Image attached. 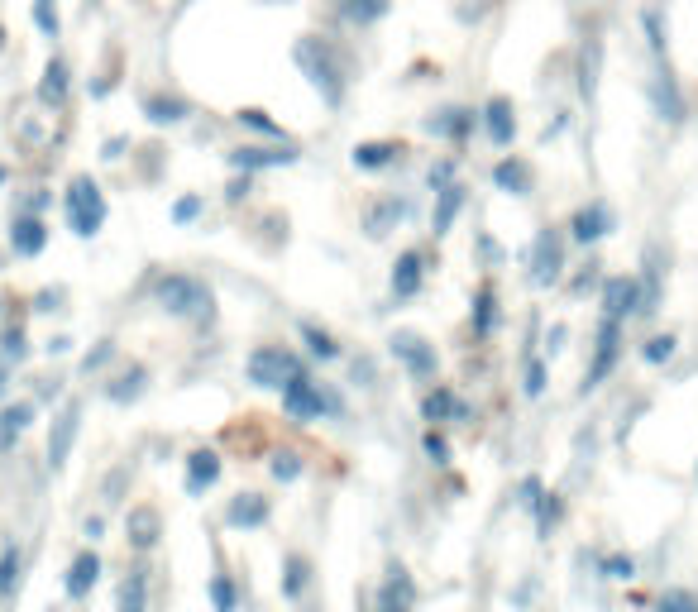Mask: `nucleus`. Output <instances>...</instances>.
Returning a JSON list of instances; mask_svg holds the SVG:
<instances>
[{
  "mask_svg": "<svg viewBox=\"0 0 698 612\" xmlns=\"http://www.w3.org/2000/svg\"><path fill=\"white\" fill-rule=\"evenodd\" d=\"M421 450H426V455L436 459V464H450V455H455V450H450V440L440 436L436 426H431V431H426V436H421Z\"/></svg>",
  "mask_w": 698,
  "mask_h": 612,
  "instance_id": "nucleus-51",
  "label": "nucleus"
},
{
  "mask_svg": "<svg viewBox=\"0 0 698 612\" xmlns=\"http://www.w3.org/2000/svg\"><path fill=\"white\" fill-rule=\"evenodd\" d=\"M0 397H5V364H0Z\"/></svg>",
  "mask_w": 698,
  "mask_h": 612,
  "instance_id": "nucleus-62",
  "label": "nucleus"
},
{
  "mask_svg": "<svg viewBox=\"0 0 698 612\" xmlns=\"http://www.w3.org/2000/svg\"><path fill=\"white\" fill-rule=\"evenodd\" d=\"M249 192H254V173H235V177H230V187H225V201H230V206H240Z\"/></svg>",
  "mask_w": 698,
  "mask_h": 612,
  "instance_id": "nucleus-53",
  "label": "nucleus"
},
{
  "mask_svg": "<svg viewBox=\"0 0 698 612\" xmlns=\"http://www.w3.org/2000/svg\"><path fill=\"white\" fill-rule=\"evenodd\" d=\"M464 206H469V187H464V182L440 187L436 206H431V235H436V240H445V235L455 230V220H459V211H464Z\"/></svg>",
  "mask_w": 698,
  "mask_h": 612,
  "instance_id": "nucleus-22",
  "label": "nucleus"
},
{
  "mask_svg": "<svg viewBox=\"0 0 698 612\" xmlns=\"http://www.w3.org/2000/svg\"><path fill=\"white\" fill-rule=\"evenodd\" d=\"M450 182H455V163H450V158L431 163V173H426V187H431V192H440V187H450Z\"/></svg>",
  "mask_w": 698,
  "mask_h": 612,
  "instance_id": "nucleus-52",
  "label": "nucleus"
},
{
  "mask_svg": "<svg viewBox=\"0 0 698 612\" xmlns=\"http://www.w3.org/2000/svg\"><path fill=\"white\" fill-rule=\"evenodd\" d=\"M641 29H646L651 58H670V24H665V10H660V5H646V10H641Z\"/></svg>",
  "mask_w": 698,
  "mask_h": 612,
  "instance_id": "nucleus-35",
  "label": "nucleus"
},
{
  "mask_svg": "<svg viewBox=\"0 0 698 612\" xmlns=\"http://www.w3.org/2000/svg\"><path fill=\"white\" fill-rule=\"evenodd\" d=\"M96 579H101V555H96V550H82V555L67 565V579H63L67 598H87V593L96 589Z\"/></svg>",
  "mask_w": 698,
  "mask_h": 612,
  "instance_id": "nucleus-28",
  "label": "nucleus"
},
{
  "mask_svg": "<svg viewBox=\"0 0 698 612\" xmlns=\"http://www.w3.org/2000/svg\"><path fill=\"white\" fill-rule=\"evenodd\" d=\"M173 225H197L201 216H206V197H197V192H187V197H177L173 201Z\"/></svg>",
  "mask_w": 698,
  "mask_h": 612,
  "instance_id": "nucleus-42",
  "label": "nucleus"
},
{
  "mask_svg": "<svg viewBox=\"0 0 698 612\" xmlns=\"http://www.w3.org/2000/svg\"><path fill=\"white\" fill-rule=\"evenodd\" d=\"M144 388H149V369H139V364H134V369H125L120 378H110L106 397L115 402V407H130V402H139V397H144Z\"/></svg>",
  "mask_w": 698,
  "mask_h": 612,
  "instance_id": "nucleus-32",
  "label": "nucleus"
},
{
  "mask_svg": "<svg viewBox=\"0 0 698 612\" xmlns=\"http://www.w3.org/2000/svg\"><path fill=\"white\" fill-rule=\"evenodd\" d=\"M225 163L235 168V173H273V168H297L302 163V149H297V139H263V144H235V149L225 153Z\"/></svg>",
  "mask_w": 698,
  "mask_h": 612,
  "instance_id": "nucleus-6",
  "label": "nucleus"
},
{
  "mask_svg": "<svg viewBox=\"0 0 698 612\" xmlns=\"http://www.w3.org/2000/svg\"><path fill=\"white\" fill-rule=\"evenodd\" d=\"M651 110L660 125H679L689 115V101H684V87H679V72L670 67V58H655V72H651Z\"/></svg>",
  "mask_w": 698,
  "mask_h": 612,
  "instance_id": "nucleus-9",
  "label": "nucleus"
},
{
  "mask_svg": "<svg viewBox=\"0 0 698 612\" xmlns=\"http://www.w3.org/2000/svg\"><path fill=\"white\" fill-rule=\"evenodd\" d=\"M541 493H546V488H541V479H522V488H517V507H526V512H531V507L541 503Z\"/></svg>",
  "mask_w": 698,
  "mask_h": 612,
  "instance_id": "nucleus-55",
  "label": "nucleus"
},
{
  "mask_svg": "<svg viewBox=\"0 0 698 612\" xmlns=\"http://www.w3.org/2000/svg\"><path fill=\"white\" fill-rule=\"evenodd\" d=\"M675 345H679V340L670 335V330H665V335H651V340L641 345V359L660 369V364H670V359H675Z\"/></svg>",
  "mask_w": 698,
  "mask_h": 612,
  "instance_id": "nucleus-40",
  "label": "nucleus"
},
{
  "mask_svg": "<svg viewBox=\"0 0 698 612\" xmlns=\"http://www.w3.org/2000/svg\"><path fill=\"white\" fill-rule=\"evenodd\" d=\"M206 593H211V608H216V612H235V608H240V589H235V579H230V574H211Z\"/></svg>",
  "mask_w": 698,
  "mask_h": 612,
  "instance_id": "nucleus-39",
  "label": "nucleus"
},
{
  "mask_svg": "<svg viewBox=\"0 0 698 612\" xmlns=\"http://www.w3.org/2000/svg\"><path fill=\"white\" fill-rule=\"evenodd\" d=\"M67 91H72V72H67V63H63V58H48L44 82H39V101H48V106H63Z\"/></svg>",
  "mask_w": 698,
  "mask_h": 612,
  "instance_id": "nucleus-34",
  "label": "nucleus"
},
{
  "mask_svg": "<svg viewBox=\"0 0 698 612\" xmlns=\"http://www.w3.org/2000/svg\"><path fill=\"white\" fill-rule=\"evenodd\" d=\"M130 546L134 550L158 546V512H153V507H134L130 512Z\"/></svg>",
  "mask_w": 698,
  "mask_h": 612,
  "instance_id": "nucleus-37",
  "label": "nucleus"
},
{
  "mask_svg": "<svg viewBox=\"0 0 698 612\" xmlns=\"http://www.w3.org/2000/svg\"><path fill=\"white\" fill-rule=\"evenodd\" d=\"M63 211H67V225H72V235H77V240H96V235H101L110 206H106V192L96 187V177L77 173L72 182H67Z\"/></svg>",
  "mask_w": 698,
  "mask_h": 612,
  "instance_id": "nucleus-3",
  "label": "nucleus"
},
{
  "mask_svg": "<svg viewBox=\"0 0 698 612\" xmlns=\"http://www.w3.org/2000/svg\"><path fill=\"white\" fill-rule=\"evenodd\" d=\"M502 326V306H498V287L493 283H479L474 287V302H469V330L474 340H493Z\"/></svg>",
  "mask_w": 698,
  "mask_h": 612,
  "instance_id": "nucleus-21",
  "label": "nucleus"
},
{
  "mask_svg": "<svg viewBox=\"0 0 698 612\" xmlns=\"http://www.w3.org/2000/svg\"><path fill=\"white\" fill-rule=\"evenodd\" d=\"M479 130L493 149H512V139H517V106H512V96H488L483 101Z\"/></svg>",
  "mask_w": 698,
  "mask_h": 612,
  "instance_id": "nucleus-14",
  "label": "nucleus"
},
{
  "mask_svg": "<svg viewBox=\"0 0 698 612\" xmlns=\"http://www.w3.org/2000/svg\"><path fill=\"white\" fill-rule=\"evenodd\" d=\"M306 589H311V560L292 550V555L283 560V598H292V603H297Z\"/></svg>",
  "mask_w": 698,
  "mask_h": 612,
  "instance_id": "nucleus-36",
  "label": "nucleus"
},
{
  "mask_svg": "<svg viewBox=\"0 0 698 612\" xmlns=\"http://www.w3.org/2000/svg\"><path fill=\"white\" fill-rule=\"evenodd\" d=\"M546 378H550V369H546V359H526V373H522V393L526 397H541L546 393Z\"/></svg>",
  "mask_w": 698,
  "mask_h": 612,
  "instance_id": "nucleus-44",
  "label": "nucleus"
},
{
  "mask_svg": "<svg viewBox=\"0 0 698 612\" xmlns=\"http://www.w3.org/2000/svg\"><path fill=\"white\" fill-rule=\"evenodd\" d=\"M268 474L278 483H297L302 479V455H292V450H278V455L268 459Z\"/></svg>",
  "mask_w": 698,
  "mask_h": 612,
  "instance_id": "nucleus-43",
  "label": "nucleus"
},
{
  "mask_svg": "<svg viewBox=\"0 0 698 612\" xmlns=\"http://www.w3.org/2000/svg\"><path fill=\"white\" fill-rule=\"evenodd\" d=\"M622 340H627V330H622V321H612V316H603L598 321V335H593V359H589V373H584V388H603L612 378V369H617V359H622Z\"/></svg>",
  "mask_w": 698,
  "mask_h": 612,
  "instance_id": "nucleus-10",
  "label": "nucleus"
},
{
  "mask_svg": "<svg viewBox=\"0 0 698 612\" xmlns=\"http://www.w3.org/2000/svg\"><path fill=\"white\" fill-rule=\"evenodd\" d=\"M335 15L349 24V29H373L393 15V0H335Z\"/></svg>",
  "mask_w": 698,
  "mask_h": 612,
  "instance_id": "nucleus-24",
  "label": "nucleus"
},
{
  "mask_svg": "<svg viewBox=\"0 0 698 612\" xmlns=\"http://www.w3.org/2000/svg\"><path fill=\"white\" fill-rule=\"evenodd\" d=\"M225 522L235 526V531L268 526V498H263V493H240V498H230V507H225Z\"/></svg>",
  "mask_w": 698,
  "mask_h": 612,
  "instance_id": "nucleus-27",
  "label": "nucleus"
},
{
  "mask_svg": "<svg viewBox=\"0 0 698 612\" xmlns=\"http://www.w3.org/2000/svg\"><path fill=\"white\" fill-rule=\"evenodd\" d=\"M144 115H149V125H182L192 115V101L177 91H153V96H144Z\"/></svg>",
  "mask_w": 698,
  "mask_h": 612,
  "instance_id": "nucleus-26",
  "label": "nucleus"
},
{
  "mask_svg": "<svg viewBox=\"0 0 698 612\" xmlns=\"http://www.w3.org/2000/svg\"><path fill=\"white\" fill-rule=\"evenodd\" d=\"M63 287H44V292H39V297H34V306H39V311H63Z\"/></svg>",
  "mask_w": 698,
  "mask_h": 612,
  "instance_id": "nucleus-57",
  "label": "nucleus"
},
{
  "mask_svg": "<svg viewBox=\"0 0 698 612\" xmlns=\"http://www.w3.org/2000/svg\"><path fill=\"white\" fill-rule=\"evenodd\" d=\"M106 359H115V340H101V345H96V350L82 359V373H96L101 364H106Z\"/></svg>",
  "mask_w": 698,
  "mask_h": 612,
  "instance_id": "nucleus-54",
  "label": "nucleus"
},
{
  "mask_svg": "<svg viewBox=\"0 0 698 612\" xmlns=\"http://www.w3.org/2000/svg\"><path fill=\"white\" fill-rule=\"evenodd\" d=\"M72 350V340H67V335H58V340H48V354H67Z\"/></svg>",
  "mask_w": 698,
  "mask_h": 612,
  "instance_id": "nucleus-60",
  "label": "nucleus"
},
{
  "mask_svg": "<svg viewBox=\"0 0 698 612\" xmlns=\"http://www.w3.org/2000/svg\"><path fill=\"white\" fill-rule=\"evenodd\" d=\"M29 421H34V402H10V407L0 412V455L15 450V440L29 431Z\"/></svg>",
  "mask_w": 698,
  "mask_h": 612,
  "instance_id": "nucleus-31",
  "label": "nucleus"
},
{
  "mask_svg": "<svg viewBox=\"0 0 698 612\" xmlns=\"http://www.w3.org/2000/svg\"><path fill=\"white\" fill-rule=\"evenodd\" d=\"M426 249H402L393 263V278H388V292H393L397 302H412L421 297V287H426Z\"/></svg>",
  "mask_w": 698,
  "mask_h": 612,
  "instance_id": "nucleus-16",
  "label": "nucleus"
},
{
  "mask_svg": "<svg viewBox=\"0 0 698 612\" xmlns=\"http://www.w3.org/2000/svg\"><path fill=\"white\" fill-rule=\"evenodd\" d=\"M531 512H536V526H541V531H550V526L560 522V512H565V507H560V498H555V493H541V503L531 507Z\"/></svg>",
  "mask_w": 698,
  "mask_h": 612,
  "instance_id": "nucleus-50",
  "label": "nucleus"
},
{
  "mask_svg": "<svg viewBox=\"0 0 698 612\" xmlns=\"http://www.w3.org/2000/svg\"><path fill=\"white\" fill-rule=\"evenodd\" d=\"M216 479H220V455L216 450H192V455H187V493L201 498L206 488H216Z\"/></svg>",
  "mask_w": 698,
  "mask_h": 612,
  "instance_id": "nucleus-29",
  "label": "nucleus"
},
{
  "mask_svg": "<svg viewBox=\"0 0 698 612\" xmlns=\"http://www.w3.org/2000/svg\"><path fill=\"white\" fill-rule=\"evenodd\" d=\"M101 531H106V522H101V517H87V536H91V541H101Z\"/></svg>",
  "mask_w": 698,
  "mask_h": 612,
  "instance_id": "nucleus-61",
  "label": "nucleus"
},
{
  "mask_svg": "<svg viewBox=\"0 0 698 612\" xmlns=\"http://www.w3.org/2000/svg\"><path fill=\"white\" fill-rule=\"evenodd\" d=\"M493 187L507 192V197H536V163L522 158V153H502L493 163Z\"/></svg>",
  "mask_w": 698,
  "mask_h": 612,
  "instance_id": "nucleus-15",
  "label": "nucleus"
},
{
  "mask_svg": "<svg viewBox=\"0 0 698 612\" xmlns=\"http://www.w3.org/2000/svg\"><path fill=\"white\" fill-rule=\"evenodd\" d=\"M612 230H617V211H612L603 197L584 201V206H579V211L569 216V225H565L569 244H579V249H593V244H603Z\"/></svg>",
  "mask_w": 698,
  "mask_h": 612,
  "instance_id": "nucleus-11",
  "label": "nucleus"
},
{
  "mask_svg": "<svg viewBox=\"0 0 698 612\" xmlns=\"http://www.w3.org/2000/svg\"><path fill=\"white\" fill-rule=\"evenodd\" d=\"M416 603H402V598H383V593H378V612H412Z\"/></svg>",
  "mask_w": 698,
  "mask_h": 612,
  "instance_id": "nucleus-59",
  "label": "nucleus"
},
{
  "mask_svg": "<svg viewBox=\"0 0 698 612\" xmlns=\"http://www.w3.org/2000/svg\"><path fill=\"white\" fill-rule=\"evenodd\" d=\"M603 579H617V584L636 579V560L632 555H608V560H603Z\"/></svg>",
  "mask_w": 698,
  "mask_h": 612,
  "instance_id": "nucleus-49",
  "label": "nucleus"
},
{
  "mask_svg": "<svg viewBox=\"0 0 698 612\" xmlns=\"http://www.w3.org/2000/svg\"><path fill=\"white\" fill-rule=\"evenodd\" d=\"M388 350H393V359L407 369V378H416V383L436 378L440 354H436V345H431L421 330H393V335H388Z\"/></svg>",
  "mask_w": 698,
  "mask_h": 612,
  "instance_id": "nucleus-8",
  "label": "nucleus"
},
{
  "mask_svg": "<svg viewBox=\"0 0 698 612\" xmlns=\"http://www.w3.org/2000/svg\"><path fill=\"white\" fill-rule=\"evenodd\" d=\"M526 278L536 287H555L565 283V268H569V235L560 225H541L536 240H531V254H526Z\"/></svg>",
  "mask_w": 698,
  "mask_h": 612,
  "instance_id": "nucleus-5",
  "label": "nucleus"
},
{
  "mask_svg": "<svg viewBox=\"0 0 698 612\" xmlns=\"http://www.w3.org/2000/svg\"><path fill=\"white\" fill-rule=\"evenodd\" d=\"M0 354H5V359H24V354H29L24 326H5V330H0Z\"/></svg>",
  "mask_w": 698,
  "mask_h": 612,
  "instance_id": "nucleus-47",
  "label": "nucleus"
},
{
  "mask_svg": "<svg viewBox=\"0 0 698 612\" xmlns=\"http://www.w3.org/2000/svg\"><path fill=\"white\" fill-rule=\"evenodd\" d=\"M297 335H302L306 354H311L316 364H335V359H345L340 340H335V335H330L326 326H316V321H302V326H297Z\"/></svg>",
  "mask_w": 698,
  "mask_h": 612,
  "instance_id": "nucleus-30",
  "label": "nucleus"
},
{
  "mask_svg": "<svg viewBox=\"0 0 698 612\" xmlns=\"http://www.w3.org/2000/svg\"><path fill=\"white\" fill-rule=\"evenodd\" d=\"M598 306H603V316L612 321H636V311H641V278L636 273H608L603 283H598Z\"/></svg>",
  "mask_w": 698,
  "mask_h": 612,
  "instance_id": "nucleus-13",
  "label": "nucleus"
},
{
  "mask_svg": "<svg viewBox=\"0 0 698 612\" xmlns=\"http://www.w3.org/2000/svg\"><path fill=\"white\" fill-rule=\"evenodd\" d=\"M421 130L431 134V139H440V144L464 149V144L474 139V130H479V106H459V101L455 106H440L421 120Z\"/></svg>",
  "mask_w": 698,
  "mask_h": 612,
  "instance_id": "nucleus-12",
  "label": "nucleus"
},
{
  "mask_svg": "<svg viewBox=\"0 0 698 612\" xmlns=\"http://www.w3.org/2000/svg\"><path fill=\"white\" fill-rule=\"evenodd\" d=\"M603 283V263L598 259H589L584 263V273H574V283H569V292H574V297H584V292H593V287Z\"/></svg>",
  "mask_w": 698,
  "mask_h": 612,
  "instance_id": "nucleus-48",
  "label": "nucleus"
},
{
  "mask_svg": "<svg viewBox=\"0 0 698 612\" xmlns=\"http://www.w3.org/2000/svg\"><path fill=\"white\" fill-rule=\"evenodd\" d=\"M0 182H5V168H0Z\"/></svg>",
  "mask_w": 698,
  "mask_h": 612,
  "instance_id": "nucleus-63",
  "label": "nucleus"
},
{
  "mask_svg": "<svg viewBox=\"0 0 698 612\" xmlns=\"http://www.w3.org/2000/svg\"><path fill=\"white\" fill-rule=\"evenodd\" d=\"M34 24H39L44 39H58V29H63V24H58V5H53V0H34Z\"/></svg>",
  "mask_w": 698,
  "mask_h": 612,
  "instance_id": "nucleus-46",
  "label": "nucleus"
},
{
  "mask_svg": "<svg viewBox=\"0 0 698 612\" xmlns=\"http://www.w3.org/2000/svg\"><path fill=\"white\" fill-rule=\"evenodd\" d=\"M407 216H412V201L407 197H378L369 211H364V235H369V240H388Z\"/></svg>",
  "mask_w": 698,
  "mask_h": 612,
  "instance_id": "nucleus-20",
  "label": "nucleus"
},
{
  "mask_svg": "<svg viewBox=\"0 0 698 612\" xmlns=\"http://www.w3.org/2000/svg\"><path fill=\"white\" fill-rule=\"evenodd\" d=\"M402 153H407L402 139H359V144L349 149V163H354L359 173H388V168L402 163Z\"/></svg>",
  "mask_w": 698,
  "mask_h": 612,
  "instance_id": "nucleus-17",
  "label": "nucleus"
},
{
  "mask_svg": "<svg viewBox=\"0 0 698 612\" xmlns=\"http://www.w3.org/2000/svg\"><path fill=\"white\" fill-rule=\"evenodd\" d=\"M421 416L431 421V426H440V421H464L469 416V407L459 402L455 388H445V383H436L431 393L421 397Z\"/></svg>",
  "mask_w": 698,
  "mask_h": 612,
  "instance_id": "nucleus-25",
  "label": "nucleus"
},
{
  "mask_svg": "<svg viewBox=\"0 0 698 612\" xmlns=\"http://www.w3.org/2000/svg\"><path fill=\"white\" fill-rule=\"evenodd\" d=\"M20 584V546H5L0 550V598H10Z\"/></svg>",
  "mask_w": 698,
  "mask_h": 612,
  "instance_id": "nucleus-41",
  "label": "nucleus"
},
{
  "mask_svg": "<svg viewBox=\"0 0 698 612\" xmlns=\"http://www.w3.org/2000/svg\"><path fill=\"white\" fill-rule=\"evenodd\" d=\"M48 249V225L44 216H34V211H20V216L10 220V254L15 259H39Z\"/></svg>",
  "mask_w": 698,
  "mask_h": 612,
  "instance_id": "nucleus-19",
  "label": "nucleus"
},
{
  "mask_svg": "<svg viewBox=\"0 0 698 612\" xmlns=\"http://www.w3.org/2000/svg\"><path fill=\"white\" fill-rule=\"evenodd\" d=\"M598 72H603V39H598V34H584V44H579V67H574L584 101L598 96Z\"/></svg>",
  "mask_w": 698,
  "mask_h": 612,
  "instance_id": "nucleus-23",
  "label": "nucleus"
},
{
  "mask_svg": "<svg viewBox=\"0 0 698 612\" xmlns=\"http://www.w3.org/2000/svg\"><path fill=\"white\" fill-rule=\"evenodd\" d=\"M278 393H283V412L292 416V421H321V416H340V412H345V402L330 393L326 383H316L311 373L287 378Z\"/></svg>",
  "mask_w": 698,
  "mask_h": 612,
  "instance_id": "nucleus-4",
  "label": "nucleus"
},
{
  "mask_svg": "<svg viewBox=\"0 0 698 612\" xmlns=\"http://www.w3.org/2000/svg\"><path fill=\"white\" fill-rule=\"evenodd\" d=\"M292 63L306 77V87L321 96L326 110H340L349 101V82L354 77H349V58L340 53L335 39H326V34H302L292 44Z\"/></svg>",
  "mask_w": 698,
  "mask_h": 612,
  "instance_id": "nucleus-1",
  "label": "nucleus"
},
{
  "mask_svg": "<svg viewBox=\"0 0 698 612\" xmlns=\"http://www.w3.org/2000/svg\"><path fill=\"white\" fill-rule=\"evenodd\" d=\"M153 302L177 321H192V326H206L216 316V292L201 283L197 273H163L153 283Z\"/></svg>",
  "mask_w": 698,
  "mask_h": 612,
  "instance_id": "nucleus-2",
  "label": "nucleus"
},
{
  "mask_svg": "<svg viewBox=\"0 0 698 612\" xmlns=\"http://www.w3.org/2000/svg\"><path fill=\"white\" fill-rule=\"evenodd\" d=\"M655 612H698V598L689 589H665L655 598Z\"/></svg>",
  "mask_w": 698,
  "mask_h": 612,
  "instance_id": "nucleus-45",
  "label": "nucleus"
},
{
  "mask_svg": "<svg viewBox=\"0 0 698 612\" xmlns=\"http://www.w3.org/2000/svg\"><path fill=\"white\" fill-rule=\"evenodd\" d=\"M297 373H306V364L287 345H259V350L244 359V378L254 388H263V393H278L287 378H297Z\"/></svg>",
  "mask_w": 698,
  "mask_h": 612,
  "instance_id": "nucleus-7",
  "label": "nucleus"
},
{
  "mask_svg": "<svg viewBox=\"0 0 698 612\" xmlns=\"http://www.w3.org/2000/svg\"><path fill=\"white\" fill-rule=\"evenodd\" d=\"M77 431H82V402H67L63 412L53 416V431H48V469H63L72 445H77Z\"/></svg>",
  "mask_w": 698,
  "mask_h": 612,
  "instance_id": "nucleus-18",
  "label": "nucleus"
},
{
  "mask_svg": "<svg viewBox=\"0 0 698 612\" xmlns=\"http://www.w3.org/2000/svg\"><path fill=\"white\" fill-rule=\"evenodd\" d=\"M125 149H130V139H125V134H115V139H106V144H101V158H106V163H115V158H125Z\"/></svg>",
  "mask_w": 698,
  "mask_h": 612,
  "instance_id": "nucleus-56",
  "label": "nucleus"
},
{
  "mask_svg": "<svg viewBox=\"0 0 698 612\" xmlns=\"http://www.w3.org/2000/svg\"><path fill=\"white\" fill-rule=\"evenodd\" d=\"M235 125H240V130H254L259 139H287L283 125H278L268 110H259V106H240V110H235Z\"/></svg>",
  "mask_w": 698,
  "mask_h": 612,
  "instance_id": "nucleus-38",
  "label": "nucleus"
},
{
  "mask_svg": "<svg viewBox=\"0 0 698 612\" xmlns=\"http://www.w3.org/2000/svg\"><path fill=\"white\" fill-rule=\"evenodd\" d=\"M565 335H569L565 326H550V335H546V354H560V350H565Z\"/></svg>",
  "mask_w": 698,
  "mask_h": 612,
  "instance_id": "nucleus-58",
  "label": "nucleus"
},
{
  "mask_svg": "<svg viewBox=\"0 0 698 612\" xmlns=\"http://www.w3.org/2000/svg\"><path fill=\"white\" fill-rule=\"evenodd\" d=\"M115 612H149V574H144V569H130V574L120 579Z\"/></svg>",
  "mask_w": 698,
  "mask_h": 612,
  "instance_id": "nucleus-33",
  "label": "nucleus"
}]
</instances>
